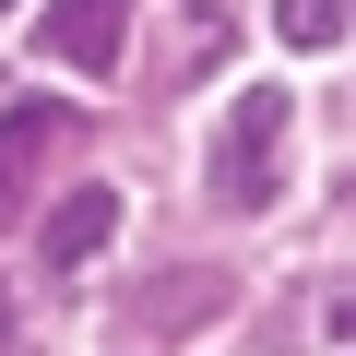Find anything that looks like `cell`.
Masks as SVG:
<instances>
[{"instance_id": "cell-2", "label": "cell", "mask_w": 356, "mask_h": 356, "mask_svg": "<svg viewBox=\"0 0 356 356\" xmlns=\"http://www.w3.org/2000/svg\"><path fill=\"white\" fill-rule=\"evenodd\" d=\"M72 143V107H13V119H0V214H24L36 202V178H48V154Z\"/></svg>"}, {"instance_id": "cell-3", "label": "cell", "mask_w": 356, "mask_h": 356, "mask_svg": "<svg viewBox=\"0 0 356 356\" xmlns=\"http://www.w3.org/2000/svg\"><path fill=\"white\" fill-rule=\"evenodd\" d=\"M36 48L72 60V72H119V48H131V0H60V13L36 24Z\"/></svg>"}, {"instance_id": "cell-7", "label": "cell", "mask_w": 356, "mask_h": 356, "mask_svg": "<svg viewBox=\"0 0 356 356\" xmlns=\"http://www.w3.org/2000/svg\"><path fill=\"white\" fill-rule=\"evenodd\" d=\"M0 13H13V0H0Z\"/></svg>"}, {"instance_id": "cell-5", "label": "cell", "mask_w": 356, "mask_h": 356, "mask_svg": "<svg viewBox=\"0 0 356 356\" xmlns=\"http://www.w3.org/2000/svg\"><path fill=\"white\" fill-rule=\"evenodd\" d=\"M273 24H285V48H332L344 36V0H273Z\"/></svg>"}, {"instance_id": "cell-6", "label": "cell", "mask_w": 356, "mask_h": 356, "mask_svg": "<svg viewBox=\"0 0 356 356\" xmlns=\"http://www.w3.org/2000/svg\"><path fill=\"white\" fill-rule=\"evenodd\" d=\"M0 344H13V309H0Z\"/></svg>"}, {"instance_id": "cell-4", "label": "cell", "mask_w": 356, "mask_h": 356, "mask_svg": "<svg viewBox=\"0 0 356 356\" xmlns=\"http://www.w3.org/2000/svg\"><path fill=\"white\" fill-rule=\"evenodd\" d=\"M107 238H119V191H72V202L48 214V238H36V250H48V273H72V261H95Z\"/></svg>"}, {"instance_id": "cell-1", "label": "cell", "mask_w": 356, "mask_h": 356, "mask_svg": "<svg viewBox=\"0 0 356 356\" xmlns=\"http://www.w3.org/2000/svg\"><path fill=\"white\" fill-rule=\"evenodd\" d=\"M285 131H297V95H273V83H250V95L226 107V131H214V202H238V214H261V202L285 191Z\"/></svg>"}]
</instances>
